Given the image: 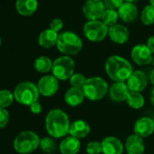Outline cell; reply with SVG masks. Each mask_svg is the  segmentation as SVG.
I'll return each mask as SVG.
<instances>
[{
	"label": "cell",
	"instance_id": "26",
	"mask_svg": "<svg viewBox=\"0 0 154 154\" xmlns=\"http://www.w3.org/2000/svg\"><path fill=\"white\" fill-rule=\"evenodd\" d=\"M119 18V14L116 10L106 9L101 17V21L108 27H111L117 24V20Z\"/></svg>",
	"mask_w": 154,
	"mask_h": 154
},
{
	"label": "cell",
	"instance_id": "13",
	"mask_svg": "<svg viewBox=\"0 0 154 154\" xmlns=\"http://www.w3.org/2000/svg\"><path fill=\"white\" fill-rule=\"evenodd\" d=\"M134 134L141 137L147 138L154 132V122L153 119L149 117H141L138 119L133 126Z\"/></svg>",
	"mask_w": 154,
	"mask_h": 154
},
{
	"label": "cell",
	"instance_id": "41",
	"mask_svg": "<svg viewBox=\"0 0 154 154\" xmlns=\"http://www.w3.org/2000/svg\"><path fill=\"white\" fill-rule=\"evenodd\" d=\"M152 64H153V66H154V57H153V60H152Z\"/></svg>",
	"mask_w": 154,
	"mask_h": 154
},
{
	"label": "cell",
	"instance_id": "16",
	"mask_svg": "<svg viewBox=\"0 0 154 154\" xmlns=\"http://www.w3.org/2000/svg\"><path fill=\"white\" fill-rule=\"evenodd\" d=\"M124 149L127 154H143L145 151L143 138L134 133L131 134L125 140Z\"/></svg>",
	"mask_w": 154,
	"mask_h": 154
},
{
	"label": "cell",
	"instance_id": "29",
	"mask_svg": "<svg viewBox=\"0 0 154 154\" xmlns=\"http://www.w3.org/2000/svg\"><path fill=\"white\" fill-rule=\"evenodd\" d=\"M15 96L8 90H0V108L9 107L14 102Z\"/></svg>",
	"mask_w": 154,
	"mask_h": 154
},
{
	"label": "cell",
	"instance_id": "9",
	"mask_svg": "<svg viewBox=\"0 0 154 154\" xmlns=\"http://www.w3.org/2000/svg\"><path fill=\"white\" fill-rule=\"evenodd\" d=\"M36 85L41 95L45 97H52L59 90V80L53 74H46L41 77Z\"/></svg>",
	"mask_w": 154,
	"mask_h": 154
},
{
	"label": "cell",
	"instance_id": "6",
	"mask_svg": "<svg viewBox=\"0 0 154 154\" xmlns=\"http://www.w3.org/2000/svg\"><path fill=\"white\" fill-rule=\"evenodd\" d=\"M41 139L33 131H24L17 134L14 140V148L20 154H29L40 146Z\"/></svg>",
	"mask_w": 154,
	"mask_h": 154
},
{
	"label": "cell",
	"instance_id": "3",
	"mask_svg": "<svg viewBox=\"0 0 154 154\" xmlns=\"http://www.w3.org/2000/svg\"><path fill=\"white\" fill-rule=\"evenodd\" d=\"M109 88L106 80L100 76H93L87 78L83 91L86 99L90 101H100L108 94Z\"/></svg>",
	"mask_w": 154,
	"mask_h": 154
},
{
	"label": "cell",
	"instance_id": "37",
	"mask_svg": "<svg viewBox=\"0 0 154 154\" xmlns=\"http://www.w3.org/2000/svg\"><path fill=\"white\" fill-rule=\"evenodd\" d=\"M149 100H150V103L154 106V87L151 89L150 91V96H149Z\"/></svg>",
	"mask_w": 154,
	"mask_h": 154
},
{
	"label": "cell",
	"instance_id": "28",
	"mask_svg": "<svg viewBox=\"0 0 154 154\" xmlns=\"http://www.w3.org/2000/svg\"><path fill=\"white\" fill-rule=\"evenodd\" d=\"M86 80H87V78L85 77V74H83L81 72H74L71 76V78L69 79V83H70L71 87L83 89Z\"/></svg>",
	"mask_w": 154,
	"mask_h": 154
},
{
	"label": "cell",
	"instance_id": "5",
	"mask_svg": "<svg viewBox=\"0 0 154 154\" xmlns=\"http://www.w3.org/2000/svg\"><path fill=\"white\" fill-rule=\"evenodd\" d=\"M15 100L22 105L30 106L38 101L40 93L37 85L32 82L25 81L19 83L14 90Z\"/></svg>",
	"mask_w": 154,
	"mask_h": 154
},
{
	"label": "cell",
	"instance_id": "25",
	"mask_svg": "<svg viewBox=\"0 0 154 154\" xmlns=\"http://www.w3.org/2000/svg\"><path fill=\"white\" fill-rule=\"evenodd\" d=\"M52 66H53V62L47 56H39L34 62L35 69L41 73H46L52 71Z\"/></svg>",
	"mask_w": 154,
	"mask_h": 154
},
{
	"label": "cell",
	"instance_id": "44",
	"mask_svg": "<svg viewBox=\"0 0 154 154\" xmlns=\"http://www.w3.org/2000/svg\"><path fill=\"white\" fill-rule=\"evenodd\" d=\"M153 122H154V117H153Z\"/></svg>",
	"mask_w": 154,
	"mask_h": 154
},
{
	"label": "cell",
	"instance_id": "19",
	"mask_svg": "<svg viewBox=\"0 0 154 154\" xmlns=\"http://www.w3.org/2000/svg\"><path fill=\"white\" fill-rule=\"evenodd\" d=\"M91 132V126L90 124L84 121V120H76L71 123L69 135L75 137L77 139H85L86 138Z\"/></svg>",
	"mask_w": 154,
	"mask_h": 154
},
{
	"label": "cell",
	"instance_id": "10",
	"mask_svg": "<svg viewBox=\"0 0 154 154\" xmlns=\"http://www.w3.org/2000/svg\"><path fill=\"white\" fill-rule=\"evenodd\" d=\"M105 10L106 8L103 1H96V0H87L83 7V13L88 21L101 19Z\"/></svg>",
	"mask_w": 154,
	"mask_h": 154
},
{
	"label": "cell",
	"instance_id": "8",
	"mask_svg": "<svg viewBox=\"0 0 154 154\" xmlns=\"http://www.w3.org/2000/svg\"><path fill=\"white\" fill-rule=\"evenodd\" d=\"M109 27L106 26L102 21L94 20L88 21L84 26L85 36L91 42H101L108 35Z\"/></svg>",
	"mask_w": 154,
	"mask_h": 154
},
{
	"label": "cell",
	"instance_id": "43",
	"mask_svg": "<svg viewBox=\"0 0 154 154\" xmlns=\"http://www.w3.org/2000/svg\"><path fill=\"white\" fill-rule=\"evenodd\" d=\"M96 1H103V0H96Z\"/></svg>",
	"mask_w": 154,
	"mask_h": 154
},
{
	"label": "cell",
	"instance_id": "22",
	"mask_svg": "<svg viewBox=\"0 0 154 154\" xmlns=\"http://www.w3.org/2000/svg\"><path fill=\"white\" fill-rule=\"evenodd\" d=\"M38 8L37 0H17L16 8L18 14L24 17H29L35 14Z\"/></svg>",
	"mask_w": 154,
	"mask_h": 154
},
{
	"label": "cell",
	"instance_id": "2",
	"mask_svg": "<svg viewBox=\"0 0 154 154\" xmlns=\"http://www.w3.org/2000/svg\"><path fill=\"white\" fill-rule=\"evenodd\" d=\"M105 72L109 78L114 83H126L133 72L131 63L120 55H112L105 62Z\"/></svg>",
	"mask_w": 154,
	"mask_h": 154
},
{
	"label": "cell",
	"instance_id": "12",
	"mask_svg": "<svg viewBox=\"0 0 154 154\" xmlns=\"http://www.w3.org/2000/svg\"><path fill=\"white\" fill-rule=\"evenodd\" d=\"M130 92L141 93L148 85V77L141 70L133 71L126 82Z\"/></svg>",
	"mask_w": 154,
	"mask_h": 154
},
{
	"label": "cell",
	"instance_id": "31",
	"mask_svg": "<svg viewBox=\"0 0 154 154\" xmlns=\"http://www.w3.org/2000/svg\"><path fill=\"white\" fill-rule=\"evenodd\" d=\"M85 151L87 154H101V153H103L102 143L97 140L89 141L86 144Z\"/></svg>",
	"mask_w": 154,
	"mask_h": 154
},
{
	"label": "cell",
	"instance_id": "4",
	"mask_svg": "<svg viewBox=\"0 0 154 154\" xmlns=\"http://www.w3.org/2000/svg\"><path fill=\"white\" fill-rule=\"evenodd\" d=\"M57 49L64 55H75L83 48V41L73 32L66 31L59 34L56 43Z\"/></svg>",
	"mask_w": 154,
	"mask_h": 154
},
{
	"label": "cell",
	"instance_id": "38",
	"mask_svg": "<svg viewBox=\"0 0 154 154\" xmlns=\"http://www.w3.org/2000/svg\"><path fill=\"white\" fill-rule=\"evenodd\" d=\"M149 81H150V83L154 85V69L153 70H151V72H150V73H149Z\"/></svg>",
	"mask_w": 154,
	"mask_h": 154
},
{
	"label": "cell",
	"instance_id": "30",
	"mask_svg": "<svg viewBox=\"0 0 154 154\" xmlns=\"http://www.w3.org/2000/svg\"><path fill=\"white\" fill-rule=\"evenodd\" d=\"M41 149L45 153H52L56 149V143L52 137H44L40 140Z\"/></svg>",
	"mask_w": 154,
	"mask_h": 154
},
{
	"label": "cell",
	"instance_id": "35",
	"mask_svg": "<svg viewBox=\"0 0 154 154\" xmlns=\"http://www.w3.org/2000/svg\"><path fill=\"white\" fill-rule=\"evenodd\" d=\"M29 108H30L31 112L34 113V114H39V113L42 112V110H43L42 104H41L38 101L35 102V103H32V104L29 106Z\"/></svg>",
	"mask_w": 154,
	"mask_h": 154
},
{
	"label": "cell",
	"instance_id": "17",
	"mask_svg": "<svg viewBox=\"0 0 154 154\" xmlns=\"http://www.w3.org/2000/svg\"><path fill=\"white\" fill-rule=\"evenodd\" d=\"M108 35L113 43L118 45H123L129 40L130 32L126 26L120 24H116L109 27Z\"/></svg>",
	"mask_w": 154,
	"mask_h": 154
},
{
	"label": "cell",
	"instance_id": "36",
	"mask_svg": "<svg viewBox=\"0 0 154 154\" xmlns=\"http://www.w3.org/2000/svg\"><path fill=\"white\" fill-rule=\"evenodd\" d=\"M147 46L149 48L152 54H154V35L150 36L147 41Z\"/></svg>",
	"mask_w": 154,
	"mask_h": 154
},
{
	"label": "cell",
	"instance_id": "15",
	"mask_svg": "<svg viewBox=\"0 0 154 154\" xmlns=\"http://www.w3.org/2000/svg\"><path fill=\"white\" fill-rule=\"evenodd\" d=\"M130 90L126 83L117 82L113 83L109 88V97L112 102L122 103L127 100Z\"/></svg>",
	"mask_w": 154,
	"mask_h": 154
},
{
	"label": "cell",
	"instance_id": "42",
	"mask_svg": "<svg viewBox=\"0 0 154 154\" xmlns=\"http://www.w3.org/2000/svg\"><path fill=\"white\" fill-rule=\"evenodd\" d=\"M0 45H1V37H0Z\"/></svg>",
	"mask_w": 154,
	"mask_h": 154
},
{
	"label": "cell",
	"instance_id": "11",
	"mask_svg": "<svg viewBox=\"0 0 154 154\" xmlns=\"http://www.w3.org/2000/svg\"><path fill=\"white\" fill-rule=\"evenodd\" d=\"M152 53L147 45L139 44L133 46L131 51V57L132 61L138 65H148L152 63Z\"/></svg>",
	"mask_w": 154,
	"mask_h": 154
},
{
	"label": "cell",
	"instance_id": "27",
	"mask_svg": "<svg viewBox=\"0 0 154 154\" xmlns=\"http://www.w3.org/2000/svg\"><path fill=\"white\" fill-rule=\"evenodd\" d=\"M140 20L143 25L150 26L154 24V7L151 5L146 6L140 15Z\"/></svg>",
	"mask_w": 154,
	"mask_h": 154
},
{
	"label": "cell",
	"instance_id": "7",
	"mask_svg": "<svg viewBox=\"0 0 154 154\" xmlns=\"http://www.w3.org/2000/svg\"><path fill=\"white\" fill-rule=\"evenodd\" d=\"M75 62L68 55H62L53 62L52 73L59 81L69 80L74 73Z\"/></svg>",
	"mask_w": 154,
	"mask_h": 154
},
{
	"label": "cell",
	"instance_id": "39",
	"mask_svg": "<svg viewBox=\"0 0 154 154\" xmlns=\"http://www.w3.org/2000/svg\"><path fill=\"white\" fill-rule=\"evenodd\" d=\"M126 2H129V3H133V2H136L138 0H125Z\"/></svg>",
	"mask_w": 154,
	"mask_h": 154
},
{
	"label": "cell",
	"instance_id": "24",
	"mask_svg": "<svg viewBox=\"0 0 154 154\" xmlns=\"http://www.w3.org/2000/svg\"><path fill=\"white\" fill-rule=\"evenodd\" d=\"M126 102L129 107L134 110H139L142 108L145 104L144 96L141 94V93H136V92H130Z\"/></svg>",
	"mask_w": 154,
	"mask_h": 154
},
{
	"label": "cell",
	"instance_id": "23",
	"mask_svg": "<svg viewBox=\"0 0 154 154\" xmlns=\"http://www.w3.org/2000/svg\"><path fill=\"white\" fill-rule=\"evenodd\" d=\"M58 35V33L53 31L52 29H45L40 33L38 36V44L44 48H50L54 45H56Z\"/></svg>",
	"mask_w": 154,
	"mask_h": 154
},
{
	"label": "cell",
	"instance_id": "21",
	"mask_svg": "<svg viewBox=\"0 0 154 154\" xmlns=\"http://www.w3.org/2000/svg\"><path fill=\"white\" fill-rule=\"evenodd\" d=\"M119 17L125 23H131L135 21L138 17V9L133 3L125 2L118 9Z\"/></svg>",
	"mask_w": 154,
	"mask_h": 154
},
{
	"label": "cell",
	"instance_id": "18",
	"mask_svg": "<svg viewBox=\"0 0 154 154\" xmlns=\"http://www.w3.org/2000/svg\"><path fill=\"white\" fill-rule=\"evenodd\" d=\"M80 140L71 135L64 137L59 145V150L62 154H77L80 151Z\"/></svg>",
	"mask_w": 154,
	"mask_h": 154
},
{
	"label": "cell",
	"instance_id": "32",
	"mask_svg": "<svg viewBox=\"0 0 154 154\" xmlns=\"http://www.w3.org/2000/svg\"><path fill=\"white\" fill-rule=\"evenodd\" d=\"M103 4L106 9L116 10L119 9L123 4V0H103Z\"/></svg>",
	"mask_w": 154,
	"mask_h": 154
},
{
	"label": "cell",
	"instance_id": "34",
	"mask_svg": "<svg viewBox=\"0 0 154 154\" xmlns=\"http://www.w3.org/2000/svg\"><path fill=\"white\" fill-rule=\"evenodd\" d=\"M63 22L60 18H54L50 23V29H52L56 33L60 32L63 29Z\"/></svg>",
	"mask_w": 154,
	"mask_h": 154
},
{
	"label": "cell",
	"instance_id": "40",
	"mask_svg": "<svg viewBox=\"0 0 154 154\" xmlns=\"http://www.w3.org/2000/svg\"><path fill=\"white\" fill-rule=\"evenodd\" d=\"M149 3H150V5H151V6H153V7H154V0H149Z\"/></svg>",
	"mask_w": 154,
	"mask_h": 154
},
{
	"label": "cell",
	"instance_id": "20",
	"mask_svg": "<svg viewBox=\"0 0 154 154\" xmlns=\"http://www.w3.org/2000/svg\"><path fill=\"white\" fill-rule=\"evenodd\" d=\"M64 103L70 107H77L81 105L85 99V94L83 89L70 87L64 94Z\"/></svg>",
	"mask_w": 154,
	"mask_h": 154
},
{
	"label": "cell",
	"instance_id": "33",
	"mask_svg": "<svg viewBox=\"0 0 154 154\" xmlns=\"http://www.w3.org/2000/svg\"><path fill=\"white\" fill-rule=\"evenodd\" d=\"M9 122V112L5 108H0V129L5 128Z\"/></svg>",
	"mask_w": 154,
	"mask_h": 154
},
{
	"label": "cell",
	"instance_id": "14",
	"mask_svg": "<svg viewBox=\"0 0 154 154\" xmlns=\"http://www.w3.org/2000/svg\"><path fill=\"white\" fill-rule=\"evenodd\" d=\"M103 154H122L124 145L122 140L115 136H107L102 141Z\"/></svg>",
	"mask_w": 154,
	"mask_h": 154
},
{
	"label": "cell",
	"instance_id": "1",
	"mask_svg": "<svg viewBox=\"0 0 154 154\" xmlns=\"http://www.w3.org/2000/svg\"><path fill=\"white\" fill-rule=\"evenodd\" d=\"M45 125L50 137L60 139L64 138L69 134L71 122L68 114L64 111L61 109H53L47 113Z\"/></svg>",
	"mask_w": 154,
	"mask_h": 154
}]
</instances>
